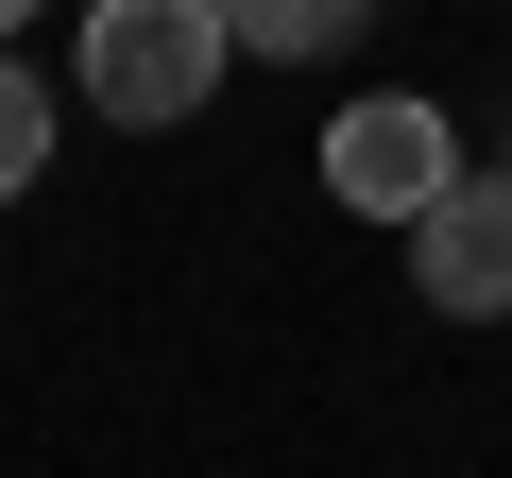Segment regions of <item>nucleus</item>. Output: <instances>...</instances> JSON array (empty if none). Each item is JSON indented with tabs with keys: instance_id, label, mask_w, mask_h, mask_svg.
<instances>
[{
	"instance_id": "obj_1",
	"label": "nucleus",
	"mask_w": 512,
	"mask_h": 478,
	"mask_svg": "<svg viewBox=\"0 0 512 478\" xmlns=\"http://www.w3.org/2000/svg\"><path fill=\"white\" fill-rule=\"evenodd\" d=\"M222 0H103L86 18V103L103 120H188L205 86H222Z\"/></svg>"
},
{
	"instance_id": "obj_4",
	"label": "nucleus",
	"mask_w": 512,
	"mask_h": 478,
	"mask_svg": "<svg viewBox=\"0 0 512 478\" xmlns=\"http://www.w3.org/2000/svg\"><path fill=\"white\" fill-rule=\"evenodd\" d=\"M35 171H52V86H35L18 52H0V205H18Z\"/></svg>"
},
{
	"instance_id": "obj_2",
	"label": "nucleus",
	"mask_w": 512,
	"mask_h": 478,
	"mask_svg": "<svg viewBox=\"0 0 512 478\" xmlns=\"http://www.w3.org/2000/svg\"><path fill=\"white\" fill-rule=\"evenodd\" d=\"M325 188H342L359 222H427V205L461 188V154H444L427 103H342V120H325Z\"/></svg>"
},
{
	"instance_id": "obj_5",
	"label": "nucleus",
	"mask_w": 512,
	"mask_h": 478,
	"mask_svg": "<svg viewBox=\"0 0 512 478\" xmlns=\"http://www.w3.org/2000/svg\"><path fill=\"white\" fill-rule=\"evenodd\" d=\"M495 188H512V171H495Z\"/></svg>"
},
{
	"instance_id": "obj_3",
	"label": "nucleus",
	"mask_w": 512,
	"mask_h": 478,
	"mask_svg": "<svg viewBox=\"0 0 512 478\" xmlns=\"http://www.w3.org/2000/svg\"><path fill=\"white\" fill-rule=\"evenodd\" d=\"M410 274H427V308H461V325L512 308V188H495V171H461V188L410 222Z\"/></svg>"
}]
</instances>
